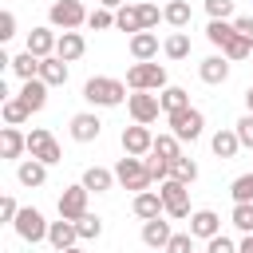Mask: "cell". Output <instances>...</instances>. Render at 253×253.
Listing matches in <instances>:
<instances>
[{
	"mask_svg": "<svg viewBox=\"0 0 253 253\" xmlns=\"http://www.w3.org/2000/svg\"><path fill=\"white\" fill-rule=\"evenodd\" d=\"M12 225H16V233H20L24 241H32V245H36V241H43V237H47V225H51V221H43V213L28 206V210H20V213H16V221H12Z\"/></svg>",
	"mask_w": 253,
	"mask_h": 253,
	"instance_id": "8",
	"label": "cell"
},
{
	"mask_svg": "<svg viewBox=\"0 0 253 253\" xmlns=\"http://www.w3.org/2000/svg\"><path fill=\"white\" fill-rule=\"evenodd\" d=\"M206 253H237V245H233L229 237H221V233H217V237H210V245H206Z\"/></svg>",
	"mask_w": 253,
	"mask_h": 253,
	"instance_id": "46",
	"label": "cell"
},
{
	"mask_svg": "<svg viewBox=\"0 0 253 253\" xmlns=\"http://www.w3.org/2000/svg\"><path fill=\"white\" fill-rule=\"evenodd\" d=\"M237 253H253V233H245V241H241V249Z\"/></svg>",
	"mask_w": 253,
	"mask_h": 253,
	"instance_id": "50",
	"label": "cell"
},
{
	"mask_svg": "<svg viewBox=\"0 0 253 253\" xmlns=\"http://www.w3.org/2000/svg\"><path fill=\"white\" fill-rule=\"evenodd\" d=\"M12 71H16L20 79H36V75H40V55H32V51H20V55L12 59Z\"/></svg>",
	"mask_w": 253,
	"mask_h": 253,
	"instance_id": "29",
	"label": "cell"
},
{
	"mask_svg": "<svg viewBox=\"0 0 253 253\" xmlns=\"http://www.w3.org/2000/svg\"><path fill=\"white\" fill-rule=\"evenodd\" d=\"M47 20H51L55 28H63V32H75L79 24H87V12H83L79 0H55V4L47 8Z\"/></svg>",
	"mask_w": 253,
	"mask_h": 253,
	"instance_id": "6",
	"label": "cell"
},
{
	"mask_svg": "<svg viewBox=\"0 0 253 253\" xmlns=\"http://www.w3.org/2000/svg\"><path fill=\"white\" fill-rule=\"evenodd\" d=\"M16 178H20V186H43L47 182V162H40V158L20 162L16 166Z\"/></svg>",
	"mask_w": 253,
	"mask_h": 253,
	"instance_id": "23",
	"label": "cell"
},
{
	"mask_svg": "<svg viewBox=\"0 0 253 253\" xmlns=\"http://www.w3.org/2000/svg\"><path fill=\"white\" fill-rule=\"evenodd\" d=\"M111 182H119V178H115L111 170H103V166H87V170H83V186L95 190V194H107Z\"/></svg>",
	"mask_w": 253,
	"mask_h": 253,
	"instance_id": "25",
	"label": "cell"
},
{
	"mask_svg": "<svg viewBox=\"0 0 253 253\" xmlns=\"http://www.w3.org/2000/svg\"><path fill=\"white\" fill-rule=\"evenodd\" d=\"M134 213H138L142 221H150V217L166 213V206H162V194H158V190H142V194H134Z\"/></svg>",
	"mask_w": 253,
	"mask_h": 253,
	"instance_id": "20",
	"label": "cell"
},
{
	"mask_svg": "<svg viewBox=\"0 0 253 253\" xmlns=\"http://www.w3.org/2000/svg\"><path fill=\"white\" fill-rule=\"evenodd\" d=\"M12 36H16V16L12 12H0V43L12 40Z\"/></svg>",
	"mask_w": 253,
	"mask_h": 253,
	"instance_id": "47",
	"label": "cell"
},
{
	"mask_svg": "<svg viewBox=\"0 0 253 253\" xmlns=\"http://www.w3.org/2000/svg\"><path fill=\"white\" fill-rule=\"evenodd\" d=\"M206 12H210V20H225V16H233V0H206Z\"/></svg>",
	"mask_w": 253,
	"mask_h": 253,
	"instance_id": "43",
	"label": "cell"
},
{
	"mask_svg": "<svg viewBox=\"0 0 253 253\" xmlns=\"http://www.w3.org/2000/svg\"><path fill=\"white\" fill-rule=\"evenodd\" d=\"M87 24H91L95 32H107V28H115V12H111V8H95V12L87 16Z\"/></svg>",
	"mask_w": 253,
	"mask_h": 253,
	"instance_id": "41",
	"label": "cell"
},
{
	"mask_svg": "<svg viewBox=\"0 0 253 253\" xmlns=\"http://www.w3.org/2000/svg\"><path fill=\"white\" fill-rule=\"evenodd\" d=\"M115 28H123V32H142V12H138V4H123V8L115 12Z\"/></svg>",
	"mask_w": 253,
	"mask_h": 253,
	"instance_id": "27",
	"label": "cell"
},
{
	"mask_svg": "<svg viewBox=\"0 0 253 253\" xmlns=\"http://www.w3.org/2000/svg\"><path fill=\"white\" fill-rule=\"evenodd\" d=\"M190 16H194V12H190V4H186V0H170V4L162 8V20H166L170 28H186V24H190Z\"/></svg>",
	"mask_w": 253,
	"mask_h": 253,
	"instance_id": "26",
	"label": "cell"
},
{
	"mask_svg": "<svg viewBox=\"0 0 253 253\" xmlns=\"http://www.w3.org/2000/svg\"><path fill=\"white\" fill-rule=\"evenodd\" d=\"M166 253H194V233L186 229V233H174L170 241H166Z\"/></svg>",
	"mask_w": 253,
	"mask_h": 253,
	"instance_id": "42",
	"label": "cell"
},
{
	"mask_svg": "<svg viewBox=\"0 0 253 253\" xmlns=\"http://www.w3.org/2000/svg\"><path fill=\"white\" fill-rule=\"evenodd\" d=\"M158 99H162V111H166V115H170V111L190 107V95H186L182 87H162V95H158Z\"/></svg>",
	"mask_w": 253,
	"mask_h": 253,
	"instance_id": "33",
	"label": "cell"
},
{
	"mask_svg": "<svg viewBox=\"0 0 253 253\" xmlns=\"http://www.w3.org/2000/svg\"><path fill=\"white\" fill-rule=\"evenodd\" d=\"M16 213H20L16 198H0V221H16Z\"/></svg>",
	"mask_w": 253,
	"mask_h": 253,
	"instance_id": "48",
	"label": "cell"
},
{
	"mask_svg": "<svg viewBox=\"0 0 253 253\" xmlns=\"http://www.w3.org/2000/svg\"><path fill=\"white\" fill-rule=\"evenodd\" d=\"M190 233L194 237H217L221 233V217L213 213V210H198V213H190Z\"/></svg>",
	"mask_w": 253,
	"mask_h": 253,
	"instance_id": "15",
	"label": "cell"
},
{
	"mask_svg": "<svg viewBox=\"0 0 253 253\" xmlns=\"http://www.w3.org/2000/svg\"><path fill=\"white\" fill-rule=\"evenodd\" d=\"M28 115H32V111H28V103H24L20 95H16V99H4V123H8V126H20Z\"/></svg>",
	"mask_w": 253,
	"mask_h": 253,
	"instance_id": "34",
	"label": "cell"
},
{
	"mask_svg": "<svg viewBox=\"0 0 253 253\" xmlns=\"http://www.w3.org/2000/svg\"><path fill=\"white\" fill-rule=\"evenodd\" d=\"M210 146H213V154H217V158H233V154H237V146H241V138H237V130H217Z\"/></svg>",
	"mask_w": 253,
	"mask_h": 253,
	"instance_id": "28",
	"label": "cell"
},
{
	"mask_svg": "<svg viewBox=\"0 0 253 253\" xmlns=\"http://www.w3.org/2000/svg\"><path fill=\"white\" fill-rule=\"evenodd\" d=\"M40 79H43L47 87H63V83H67V63H63L59 55L40 59Z\"/></svg>",
	"mask_w": 253,
	"mask_h": 253,
	"instance_id": "21",
	"label": "cell"
},
{
	"mask_svg": "<svg viewBox=\"0 0 253 253\" xmlns=\"http://www.w3.org/2000/svg\"><path fill=\"white\" fill-rule=\"evenodd\" d=\"M130 55L134 59H154L158 55V36L154 32H134L130 36Z\"/></svg>",
	"mask_w": 253,
	"mask_h": 253,
	"instance_id": "24",
	"label": "cell"
},
{
	"mask_svg": "<svg viewBox=\"0 0 253 253\" xmlns=\"http://www.w3.org/2000/svg\"><path fill=\"white\" fill-rule=\"evenodd\" d=\"M229 221L241 229V233H253V202H233V213Z\"/></svg>",
	"mask_w": 253,
	"mask_h": 253,
	"instance_id": "35",
	"label": "cell"
},
{
	"mask_svg": "<svg viewBox=\"0 0 253 253\" xmlns=\"http://www.w3.org/2000/svg\"><path fill=\"white\" fill-rule=\"evenodd\" d=\"M158 194H162V206H166L170 217H190V186H186V182L166 178Z\"/></svg>",
	"mask_w": 253,
	"mask_h": 253,
	"instance_id": "5",
	"label": "cell"
},
{
	"mask_svg": "<svg viewBox=\"0 0 253 253\" xmlns=\"http://www.w3.org/2000/svg\"><path fill=\"white\" fill-rule=\"evenodd\" d=\"M99 8H123V0H99Z\"/></svg>",
	"mask_w": 253,
	"mask_h": 253,
	"instance_id": "51",
	"label": "cell"
},
{
	"mask_svg": "<svg viewBox=\"0 0 253 253\" xmlns=\"http://www.w3.org/2000/svg\"><path fill=\"white\" fill-rule=\"evenodd\" d=\"M170 178H178V182H186V186H190V182L198 178V162H194V158H186V154H178V158L170 162Z\"/></svg>",
	"mask_w": 253,
	"mask_h": 253,
	"instance_id": "30",
	"label": "cell"
},
{
	"mask_svg": "<svg viewBox=\"0 0 253 253\" xmlns=\"http://www.w3.org/2000/svg\"><path fill=\"white\" fill-rule=\"evenodd\" d=\"M229 194H233V202H253V174H241V178H233Z\"/></svg>",
	"mask_w": 253,
	"mask_h": 253,
	"instance_id": "40",
	"label": "cell"
},
{
	"mask_svg": "<svg viewBox=\"0 0 253 253\" xmlns=\"http://www.w3.org/2000/svg\"><path fill=\"white\" fill-rule=\"evenodd\" d=\"M126 87L130 91H162L166 87V67L162 63H150V59H138L126 71Z\"/></svg>",
	"mask_w": 253,
	"mask_h": 253,
	"instance_id": "2",
	"label": "cell"
},
{
	"mask_svg": "<svg viewBox=\"0 0 253 253\" xmlns=\"http://www.w3.org/2000/svg\"><path fill=\"white\" fill-rule=\"evenodd\" d=\"M75 225H79V241H95V237L103 233V221H99L95 213H83Z\"/></svg>",
	"mask_w": 253,
	"mask_h": 253,
	"instance_id": "38",
	"label": "cell"
},
{
	"mask_svg": "<svg viewBox=\"0 0 253 253\" xmlns=\"http://www.w3.org/2000/svg\"><path fill=\"white\" fill-rule=\"evenodd\" d=\"M87 186L79 182V186H67L63 194H59V217H67V221H79L83 213H87Z\"/></svg>",
	"mask_w": 253,
	"mask_h": 253,
	"instance_id": "9",
	"label": "cell"
},
{
	"mask_svg": "<svg viewBox=\"0 0 253 253\" xmlns=\"http://www.w3.org/2000/svg\"><path fill=\"white\" fill-rule=\"evenodd\" d=\"M146 170H150V178H154V182H166V178H170V158H162V154H154V150H150Z\"/></svg>",
	"mask_w": 253,
	"mask_h": 253,
	"instance_id": "39",
	"label": "cell"
},
{
	"mask_svg": "<svg viewBox=\"0 0 253 253\" xmlns=\"http://www.w3.org/2000/svg\"><path fill=\"white\" fill-rule=\"evenodd\" d=\"M83 99L95 103V107H119V103L130 99V95H126V83H119V79H111V75H91V79L83 83Z\"/></svg>",
	"mask_w": 253,
	"mask_h": 253,
	"instance_id": "1",
	"label": "cell"
},
{
	"mask_svg": "<svg viewBox=\"0 0 253 253\" xmlns=\"http://www.w3.org/2000/svg\"><path fill=\"white\" fill-rule=\"evenodd\" d=\"M150 253H166V249H150Z\"/></svg>",
	"mask_w": 253,
	"mask_h": 253,
	"instance_id": "54",
	"label": "cell"
},
{
	"mask_svg": "<svg viewBox=\"0 0 253 253\" xmlns=\"http://www.w3.org/2000/svg\"><path fill=\"white\" fill-rule=\"evenodd\" d=\"M233 32H237V28H233V24H225V20H210V28H206V36H210V43H213V47H225V43L233 40Z\"/></svg>",
	"mask_w": 253,
	"mask_h": 253,
	"instance_id": "31",
	"label": "cell"
},
{
	"mask_svg": "<svg viewBox=\"0 0 253 253\" xmlns=\"http://www.w3.org/2000/svg\"><path fill=\"white\" fill-rule=\"evenodd\" d=\"M123 150L126 154H150L154 150V134H150V126L146 123H134V126H123Z\"/></svg>",
	"mask_w": 253,
	"mask_h": 253,
	"instance_id": "11",
	"label": "cell"
},
{
	"mask_svg": "<svg viewBox=\"0 0 253 253\" xmlns=\"http://www.w3.org/2000/svg\"><path fill=\"white\" fill-rule=\"evenodd\" d=\"M24 150H28V134H20L16 126H4L0 130V154L4 158H20Z\"/></svg>",
	"mask_w": 253,
	"mask_h": 253,
	"instance_id": "22",
	"label": "cell"
},
{
	"mask_svg": "<svg viewBox=\"0 0 253 253\" xmlns=\"http://www.w3.org/2000/svg\"><path fill=\"white\" fill-rule=\"evenodd\" d=\"M233 130H237V138H241V146H253V115H241Z\"/></svg>",
	"mask_w": 253,
	"mask_h": 253,
	"instance_id": "44",
	"label": "cell"
},
{
	"mask_svg": "<svg viewBox=\"0 0 253 253\" xmlns=\"http://www.w3.org/2000/svg\"><path fill=\"white\" fill-rule=\"evenodd\" d=\"M166 119H170V130H174L182 142H194V138L202 134V126H206V119H202V111H198V107H182V111H170Z\"/></svg>",
	"mask_w": 253,
	"mask_h": 253,
	"instance_id": "4",
	"label": "cell"
},
{
	"mask_svg": "<svg viewBox=\"0 0 253 253\" xmlns=\"http://www.w3.org/2000/svg\"><path fill=\"white\" fill-rule=\"evenodd\" d=\"M83 51H87V40H83L79 32H63V36H59V43H55V55H59L63 63H75Z\"/></svg>",
	"mask_w": 253,
	"mask_h": 253,
	"instance_id": "18",
	"label": "cell"
},
{
	"mask_svg": "<svg viewBox=\"0 0 253 253\" xmlns=\"http://www.w3.org/2000/svg\"><path fill=\"white\" fill-rule=\"evenodd\" d=\"M162 51H166L170 59H186V55H190V36H186V32H174V36L162 43Z\"/></svg>",
	"mask_w": 253,
	"mask_h": 253,
	"instance_id": "36",
	"label": "cell"
},
{
	"mask_svg": "<svg viewBox=\"0 0 253 253\" xmlns=\"http://www.w3.org/2000/svg\"><path fill=\"white\" fill-rule=\"evenodd\" d=\"M198 75H202V83L217 87V83H225V79H229V59H225V55H210V59H202Z\"/></svg>",
	"mask_w": 253,
	"mask_h": 253,
	"instance_id": "17",
	"label": "cell"
},
{
	"mask_svg": "<svg viewBox=\"0 0 253 253\" xmlns=\"http://www.w3.org/2000/svg\"><path fill=\"white\" fill-rule=\"evenodd\" d=\"M245 107H249V115H253V87L245 91Z\"/></svg>",
	"mask_w": 253,
	"mask_h": 253,
	"instance_id": "52",
	"label": "cell"
},
{
	"mask_svg": "<svg viewBox=\"0 0 253 253\" xmlns=\"http://www.w3.org/2000/svg\"><path fill=\"white\" fill-rule=\"evenodd\" d=\"M20 99L28 103V111L36 115V111H43V103H47V83L36 75V79H24V87H20Z\"/></svg>",
	"mask_w": 253,
	"mask_h": 253,
	"instance_id": "19",
	"label": "cell"
},
{
	"mask_svg": "<svg viewBox=\"0 0 253 253\" xmlns=\"http://www.w3.org/2000/svg\"><path fill=\"white\" fill-rule=\"evenodd\" d=\"M138 12H142V32H150V28L158 24V16H162L158 4H138Z\"/></svg>",
	"mask_w": 253,
	"mask_h": 253,
	"instance_id": "45",
	"label": "cell"
},
{
	"mask_svg": "<svg viewBox=\"0 0 253 253\" xmlns=\"http://www.w3.org/2000/svg\"><path fill=\"white\" fill-rule=\"evenodd\" d=\"M126 107H130V115H134V123H154L158 119V111H162V99L158 95H150V91H134L130 99H126Z\"/></svg>",
	"mask_w": 253,
	"mask_h": 253,
	"instance_id": "10",
	"label": "cell"
},
{
	"mask_svg": "<svg viewBox=\"0 0 253 253\" xmlns=\"http://www.w3.org/2000/svg\"><path fill=\"white\" fill-rule=\"evenodd\" d=\"M233 28H237L245 40H253V16H241V20H233Z\"/></svg>",
	"mask_w": 253,
	"mask_h": 253,
	"instance_id": "49",
	"label": "cell"
},
{
	"mask_svg": "<svg viewBox=\"0 0 253 253\" xmlns=\"http://www.w3.org/2000/svg\"><path fill=\"white\" fill-rule=\"evenodd\" d=\"M115 178L126 186V190H134V194H142L154 178H150V170H146V162L138 158V154H126V158H119V166H115Z\"/></svg>",
	"mask_w": 253,
	"mask_h": 253,
	"instance_id": "3",
	"label": "cell"
},
{
	"mask_svg": "<svg viewBox=\"0 0 253 253\" xmlns=\"http://www.w3.org/2000/svg\"><path fill=\"white\" fill-rule=\"evenodd\" d=\"M178 142H182V138H178L174 130H170V134H158V138H154V154H162V158H170V162H174V158L182 154V150H178Z\"/></svg>",
	"mask_w": 253,
	"mask_h": 253,
	"instance_id": "37",
	"label": "cell"
},
{
	"mask_svg": "<svg viewBox=\"0 0 253 253\" xmlns=\"http://www.w3.org/2000/svg\"><path fill=\"white\" fill-rule=\"evenodd\" d=\"M99 130H103V123H99L95 115H87V111L71 115V138H75V142H95Z\"/></svg>",
	"mask_w": 253,
	"mask_h": 253,
	"instance_id": "14",
	"label": "cell"
},
{
	"mask_svg": "<svg viewBox=\"0 0 253 253\" xmlns=\"http://www.w3.org/2000/svg\"><path fill=\"white\" fill-rule=\"evenodd\" d=\"M28 154H32V158H40V162H47V166L63 158V150H59L55 134H51V130H43V126H36V130L28 134Z\"/></svg>",
	"mask_w": 253,
	"mask_h": 253,
	"instance_id": "7",
	"label": "cell"
},
{
	"mask_svg": "<svg viewBox=\"0 0 253 253\" xmlns=\"http://www.w3.org/2000/svg\"><path fill=\"white\" fill-rule=\"evenodd\" d=\"M170 237H174L170 221H162V217L142 221V241H146V249H166V241H170Z\"/></svg>",
	"mask_w": 253,
	"mask_h": 253,
	"instance_id": "16",
	"label": "cell"
},
{
	"mask_svg": "<svg viewBox=\"0 0 253 253\" xmlns=\"http://www.w3.org/2000/svg\"><path fill=\"white\" fill-rule=\"evenodd\" d=\"M55 43H59V36H55L51 28H32V32H28V51L40 55V59L55 55Z\"/></svg>",
	"mask_w": 253,
	"mask_h": 253,
	"instance_id": "13",
	"label": "cell"
},
{
	"mask_svg": "<svg viewBox=\"0 0 253 253\" xmlns=\"http://www.w3.org/2000/svg\"><path fill=\"white\" fill-rule=\"evenodd\" d=\"M47 241H51V249H55V253H63V249H71V245L79 241V225H75V221H67V217H59V221H51V225H47Z\"/></svg>",
	"mask_w": 253,
	"mask_h": 253,
	"instance_id": "12",
	"label": "cell"
},
{
	"mask_svg": "<svg viewBox=\"0 0 253 253\" xmlns=\"http://www.w3.org/2000/svg\"><path fill=\"white\" fill-rule=\"evenodd\" d=\"M63 253H83V249H79V245H71V249H63Z\"/></svg>",
	"mask_w": 253,
	"mask_h": 253,
	"instance_id": "53",
	"label": "cell"
},
{
	"mask_svg": "<svg viewBox=\"0 0 253 253\" xmlns=\"http://www.w3.org/2000/svg\"><path fill=\"white\" fill-rule=\"evenodd\" d=\"M221 55L225 59H245V55H253V40H245L241 32H233V40L221 47Z\"/></svg>",
	"mask_w": 253,
	"mask_h": 253,
	"instance_id": "32",
	"label": "cell"
}]
</instances>
